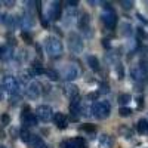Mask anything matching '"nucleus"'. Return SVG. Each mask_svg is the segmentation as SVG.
Instances as JSON below:
<instances>
[{
    "mask_svg": "<svg viewBox=\"0 0 148 148\" xmlns=\"http://www.w3.org/2000/svg\"><path fill=\"white\" fill-rule=\"evenodd\" d=\"M33 148H46V144L39 138V136H34V135H33V136H31V139H30V142H28Z\"/></svg>",
    "mask_w": 148,
    "mask_h": 148,
    "instance_id": "obj_16",
    "label": "nucleus"
},
{
    "mask_svg": "<svg viewBox=\"0 0 148 148\" xmlns=\"http://www.w3.org/2000/svg\"><path fill=\"white\" fill-rule=\"evenodd\" d=\"M3 89L8 95H16L18 89H19V84H18L16 79L12 76H6L3 79Z\"/></svg>",
    "mask_w": 148,
    "mask_h": 148,
    "instance_id": "obj_4",
    "label": "nucleus"
},
{
    "mask_svg": "<svg viewBox=\"0 0 148 148\" xmlns=\"http://www.w3.org/2000/svg\"><path fill=\"white\" fill-rule=\"evenodd\" d=\"M130 99H132V98H130V95H129V93H121V95L119 96V102H120L121 105L129 104V102H130Z\"/></svg>",
    "mask_w": 148,
    "mask_h": 148,
    "instance_id": "obj_22",
    "label": "nucleus"
},
{
    "mask_svg": "<svg viewBox=\"0 0 148 148\" xmlns=\"http://www.w3.org/2000/svg\"><path fill=\"white\" fill-rule=\"evenodd\" d=\"M101 18H102V22L107 25V28L113 30V28L116 27V24H117V15L114 14L113 10H107V12H104Z\"/></svg>",
    "mask_w": 148,
    "mask_h": 148,
    "instance_id": "obj_6",
    "label": "nucleus"
},
{
    "mask_svg": "<svg viewBox=\"0 0 148 148\" xmlns=\"http://www.w3.org/2000/svg\"><path fill=\"white\" fill-rule=\"evenodd\" d=\"M120 5L123 6V9H132L133 8V2H129V0H121Z\"/></svg>",
    "mask_w": 148,
    "mask_h": 148,
    "instance_id": "obj_27",
    "label": "nucleus"
},
{
    "mask_svg": "<svg viewBox=\"0 0 148 148\" xmlns=\"http://www.w3.org/2000/svg\"><path fill=\"white\" fill-rule=\"evenodd\" d=\"M119 114H120L121 117H129V116L132 114V110L127 108V107H121V108L119 110Z\"/></svg>",
    "mask_w": 148,
    "mask_h": 148,
    "instance_id": "obj_24",
    "label": "nucleus"
},
{
    "mask_svg": "<svg viewBox=\"0 0 148 148\" xmlns=\"http://www.w3.org/2000/svg\"><path fill=\"white\" fill-rule=\"evenodd\" d=\"M45 74L47 76V79L49 80H52V82H55V80H58V73L56 71H53V70H45Z\"/></svg>",
    "mask_w": 148,
    "mask_h": 148,
    "instance_id": "obj_23",
    "label": "nucleus"
},
{
    "mask_svg": "<svg viewBox=\"0 0 148 148\" xmlns=\"http://www.w3.org/2000/svg\"><path fill=\"white\" fill-rule=\"evenodd\" d=\"M136 126H138V132H139V133H142V135L148 133V121H147V120H144V119L139 120Z\"/></svg>",
    "mask_w": 148,
    "mask_h": 148,
    "instance_id": "obj_18",
    "label": "nucleus"
},
{
    "mask_svg": "<svg viewBox=\"0 0 148 148\" xmlns=\"http://www.w3.org/2000/svg\"><path fill=\"white\" fill-rule=\"evenodd\" d=\"M110 92V88H108V84H101V93H108Z\"/></svg>",
    "mask_w": 148,
    "mask_h": 148,
    "instance_id": "obj_32",
    "label": "nucleus"
},
{
    "mask_svg": "<svg viewBox=\"0 0 148 148\" xmlns=\"http://www.w3.org/2000/svg\"><path fill=\"white\" fill-rule=\"evenodd\" d=\"M53 121H55V125H56L58 129H65L68 126V120H67L65 114H62V113H56L53 116Z\"/></svg>",
    "mask_w": 148,
    "mask_h": 148,
    "instance_id": "obj_11",
    "label": "nucleus"
},
{
    "mask_svg": "<svg viewBox=\"0 0 148 148\" xmlns=\"http://www.w3.org/2000/svg\"><path fill=\"white\" fill-rule=\"evenodd\" d=\"M83 130L92 133V132H95V130H96V127H95V125H83Z\"/></svg>",
    "mask_w": 148,
    "mask_h": 148,
    "instance_id": "obj_30",
    "label": "nucleus"
},
{
    "mask_svg": "<svg viewBox=\"0 0 148 148\" xmlns=\"http://www.w3.org/2000/svg\"><path fill=\"white\" fill-rule=\"evenodd\" d=\"M138 105H139V107L144 105V98H142V96H138Z\"/></svg>",
    "mask_w": 148,
    "mask_h": 148,
    "instance_id": "obj_36",
    "label": "nucleus"
},
{
    "mask_svg": "<svg viewBox=\"0 0 148 148\" xmlns=\"http://www.w3.org/2000/svg\"><path fill=\"white\" fill-rule=\"evenodd\" d=\"M65 95L70 98V99H73V98H77L79 96V88L76 84H67L65 86Z\"/></svg>",
    "mask_w": 148,
    "mask_h": 148,
    "instance_id": "obj_14",
    "label": "nucleus"
},
{
    "mask_svg": "<svg viewBox=\"0 0 148 148\" xmlns=\"http://www.w3.org/2000/svg\"><path fill=\"white\" fill-rule=\"evenodd\" d=\"M22 39H25L27 43H31V37H30V34H27V33H22Z\"/></svg>",
    "mask_w": 148,
    "mask_h": 148,
    "instance_id": "obj_34",
    "label": "nucleus"
},
{
    "mask_svg": "<svg viewBox=\"0 0 148 148\" xmlns=\"http://www.w3.org/2000/svg\"><path fill=\"white\" fill-rule=\"evenodd\" d=\"M121 28H123V30H121V33H123V34H126V36H129V34L132 33V27L129 25V24H123Z\"/></svg>",
    "mask_w": 148,
    "mask_h": 148,
    "instance_id": "obj_28",
    "label": "nucleus"
},
{
    "mask_svg": "<svg viewBox=\"0 0 148 148\" xmlns=\"http://www.w3.org/2000/svg\"><path fill=\"white\" fill-rule=\"evenodd\" d=\"M27 96L30 98V99H37V98L40 96V84L39 83H30V86L27 88Z\"/></svg>",
    "mask_w": 148,
    "mask_h": 148,
    "instance_id": "obj_10",
    "label": "nucleus"
},
{
    "mask_svg": "<svg viewBox=\"0 0 148 148\" xmlns=\"http://www.w3.org/2000/svg\"><path fill=\"white\" fill-rule=\"evenodd\" d=\"M19 136H21V139H22L24 142H30V139H31L33 135H31L27 129H22V130H21V133H19Z\"/></svg>",
    "mask_w": 148,
    "mask_h": 148,
    "instance_id": "obj_21",
    "label": "nucleus"
},
{
    "mask_svg": "<svg viewBox=\"0 0 148 148\" xmlns=\"http://www.w3.org/2000/svg\"><path fill=\"white\" fill-rule=\"evenodd\" d=\"M74 145H76V148H86V141L83 138H76V139H73Z\"/></svg>",
    "mask_w": 148,
    "mask_h": 148,
    "instance_id": "obj_26",
    "label": "nucleus"
},
{
    "mask_svg": "<svg viewBox=\"0 0 148 148\" xmlns=\"http://www.w3.org/2000/svg\"><path fill=\"white\" fill-rule=\"evenodd\" d=\"M144 70H145V71H147V73H148V62H147V64H145V65H144Z\"/></svg>",
    "mask_w": 148,
    "mask_h": 148,
    "instance_id": "obj_38",
    "label": "nucleus"
},
{
    "mask_svg": "<svg viewBox=\"0 0 148 148\" xmlns=\"http://www.w3.org/2000/svg\"><path fill=\"white\" fill-rule=\"evenodd\" d=\"M96 96H98V93H93V92H92V93L88 95V99H96Z\"/></svg>",
    "mask_w": 148,
    "mask_h": 148,
    "instance_id": "obj_35",
    "label": "nucleus"
},
{
    "mask_svg": "<svg viewBox=\"0 0 148 148\" xmlns=\"http://www.w3.org/2000/svg\"><path fill=\"white\" fill-rule=\"evenodd\" d=\"M47 16H49V19H52V21H58L61 18V3L55 2V3H52L51 6H49Z\"/></svg>",
    "mask_w": 148,
    "mask_h": 148,
    "instance_id": "obj_9",
    "label": "nucleus"
},
{
    "mask_svg": "<svg viewBox=\"0 0 148 148\" xmlns=\"http://www.w3.org/2000/svg\"><path fill=\"white\" fill-rule=\"evenodd\" d=\"M0 121H2V125H9V121H10L9 114H3L2 117H0Z\"/></svg>",
    "mask_w": 148,
    "mask_h": 148,
    "instance_id": "obj_31",
    "label": "nucleus"
},
{
    "mask_svg": "<svg viewBox=\"0 0 148 148\" xmlns=\"http://www.w3.org/2000/svg\"><path fill=\"white\" fill-rule=\"evenodd\" d=\"M79 28L82 31L89 33V30H90V18H89L88 14H84V15L80 16V19H79Z\"/></svg>",
    "mask_w": 148,
    "mask_h": 148,
    "instance_id": "obj_12",
    "label": "nucleus"
},
{
    "mask_svg": "<svg viewBox=\"0 0 148 148\" xmlns=\"http://www.w3.org/2000/svg\"><path fill=\"white\" fill-rule=\"evenodd\" d=\"M0 138H5V133H3V130H0Z\"/></svg>",
    "mask_w": 148,
    "mask_h": 148,
    "instance_id": "obj_39",
    "label": "nucleus"
},
{
    "mask_svg": "<svg viewBox=\"0 0 148 148\" xmlns=\"http://www.w3.org/2000/svg\"><path fill=\"white\" fill-rule=\"evenodd\" d=\"M21 24H22V27H24V28H30V27H33L34 21H33V18H31L30 15H25V16L22 18Z\"/></svg>",
    "mask_w": 148,
    "mask_h": 148,
    "instance_id": "obj_20",
    "label": "nucleus"
},
{
    "mask_svg": "<svg viewBox=\"0 0 148 148\" xmlns=\"http://www.w3.org/2000/svg\"><path fill=\"white\" fill-rule=\"evenodd\" d=\"M68 46H70V51L73 53H82L83 49H84V43H83V39L77 34V33H71L68 36Z\"/></svg>",
    "mask_w": 148,
    "mask_h": 148,
    "instance_id": "obj_3",
    "label": "nucleus"
},
{
    "mask_svg": "<svg viewBox=\"0 0 148 148\" xmlns=\"http://www.w3.org/2000/svg\"><path fill=\"white\" fill-rule=\"evenodd\" d=\"M21 121H22L24 126H36L37 125V117H36V114L30 113V110L25 107V113H22Z\"/></svg>",
    "mask_w": 148,
    "mask_h": 148,
    "instance_id": "obj_8",
    "label": "nucleus"
},
{
    "mask_svg": "<svg viewBox=\"0 0 148 148\" xmlns=\"http://www.w3.org/2000/svg\"><path fill=\"white\" fill-rule=\"evenodd\" d=\"M61 148H76V145H74L73 141H64L61 144Z\"/></svg>",
    "mask_w": 148,
    "mask_h": 148,
    "instance_id": "obj_29",
    "label": "nucleus"
},
{
    "mask_svg": "<svg viewBox=\"0 0 148 148\" xmlns=\"http://www.w3.org/2000/svg\"><path fill=\"white\" fill-rule=\"evenodd\" d=\"M88 64H89V67H90L92 70H95V71L99 70V61H98V58L93 56V55H89V56H88Z\"/></svg>",
    "mask_w": 148,
    "mask_h": 148,
    "instance_id": "obj_17",
    "label": "nucleus"
},
{
    "mask_svg": "<svg viewBox=\"0 0 148 148\" xmlns=\"http://www.w3.org/2000/svg\"><path fill=\"white\" fill-rule=\"evenodd\" d=\"M92 113L98 119H107L111 113V105L107 101H98L92 105Z\"/></svg>",
    "mask_w": 148,
    "mask_h": 148,
    "instance_id": "obj_2",
    "label": "nucleus"
},
{
    "mask_svg": "<svg viewBox=\"0 0 148 148\" xmlns=\"http://www.w3.org/2000/svg\"><path fill=\"white\" fill-rule=\"evenodd\" d=\"M113 144H114V141L110 135H101L99 136V147L101 148H111Z\"/></svg>",
    "mask_w": 148,
    "mask_h": 148,
    "instance_id": "obj_15",
    "label": "nucleus"
},
{
    "mask_svg": "<svg viewBox=\"0 0 148 148\" xmlns=\"http://www.w3.org/2000/svg\"><path fill=\"white\" fill-rule=\"evenodd\" d=\"M0 148H6V147H5V145H0Z\"/></svg>",
    "mask_w": 148,
    "mask_h": 148,
    "instance_id": "obj_40",
    "label": "nucleus"
},
{
    "mask_svg": "<svg viewBox=\"0 0 148 148\" xmlns=\"http://www.w3.org/2000/svg\"><path fill=\"white\" fill-rule=\"evenodd\" d=\"M36 117L39 120H42V121H49L53 117V111L49 105H40L36 110Z\"/></svg>",
    "mask_w": 148,
    "mask_h": 148,
    "instance_id": "obj_5",
    "label": "nucleus"
},
{
    "mask_svg": "<svg viewBox=\"0 0 148 148\" xmlns=\"http://www.w3.org/2000/svg\"><path fill=\"white\" fill-rule=\"evenodd\" d=\"M138 34H139V36H142V37L145 36V33H144V30H141V28H138Z\"/></svg>",
    "mask_w": 148,
    "mask_h": 148,
    "instance_id": "obj_37",
    "label": "nucleus"
},
{
    "mask_svg": "<svg viewBox=\"0 0 148 148\" xmlns=\"http://www.w3.org/2000/svg\"><path fill=\"white\" fill-rule=\"evenodd\" d=\"M45 49L46 53L52 58H58L62 53V43L59 42V39L56 37H47L45 40Z\"/></svg>",
    "mask_w": 148,
    "mask_h": 148,
    "instance_id": "obj_1",
    "label": "nucleus"
},
{
    "mask_svg": "<svg viewBox=\"0 0 148 148\" xmlns=\"http://www.w3.org/2000/svg\"><path fill=\"white\" fill-rule=\"evenodd\" d=\"M130 77L133 80H142V77H144V68L139 67V65H133L130 68Z\"/></svg>",
    "mask_w": 148,
    "mask_h": 148,
    "instance_id": "obj_13",
    "label": "nucleus"
},
{
    "mask_svg": "<svg viewBox=\"0 0 148 148\" xmlns=\"http://www.w3.org/2000/svg\"><path fill=\"white\" fill-rule=\"evenodd\" d=\"M142 148H148V147H142Z\"/></svg>",
    "mask_w": 148,
    "mask_h": 148,
    "instance_id": "obj_41",
    "label": "nucleus"
},
{
    "mask_svg": "<svg viewBox=\"0 0 148 148\" xmlns=\"http://www.w3.org/2000/svg\"><path fill=\"white\" fill-rule=\"evenodd\" d=\"M62 77L68 82L74 80V79H77L79 77V70L76 65H73V64H68L64 70H62Z\"/></svg>",
    "mask_w": 148,
    "mask_h": 148,
    "instance_id": "obj_7",
    "label": "nucleus"
},
{
    "mask_svg": "<svg viewBox=\"0 0 148 148\" xmlns=\"http://www.w3.org/2000/svg\"><path fill=\"white\" fill-rule=\"evenodd\" d=\"M102 46H104V47H107V49H110V47H111L110 40H108V39H102Z\"/></svg>",
    "mask_w": 148,
    "mask_h": 148,
    "instance_id": "obj_33",
    "label": "nucleus"
},
{
    "mask_svg": "<svg viewBox=\"0 0 148 148\" xmlns=\"http://www.w3.org/2000/svg\"><path fill=\"white\" fill-rule=\"evenodd\" d=\"M117 55L116 53H107V56H105V62L107 64H110V65H116V64H119L117 62Z\"/></svg>",
    "mask_w": 148,
    "mask_h": 148,
    "instance_id": "obj_19",
    "label": "nucleus"
},
{
    "mask_svg": "<svg viewBox=\"0 0 148 148\" xmlns=\"http://www.w3.org/2000/svg\"><path fill=\"white\" fill-rule=\"evenodd\" d=\"M116 74L119 79H123L125 77V68H123L121 64H116Z\"/></svg>",
    "mask_w": 148,
    "mask_h": 148,
    "instance_id": "obj_25",
    "label": "nucleus"
}]
</instances>
